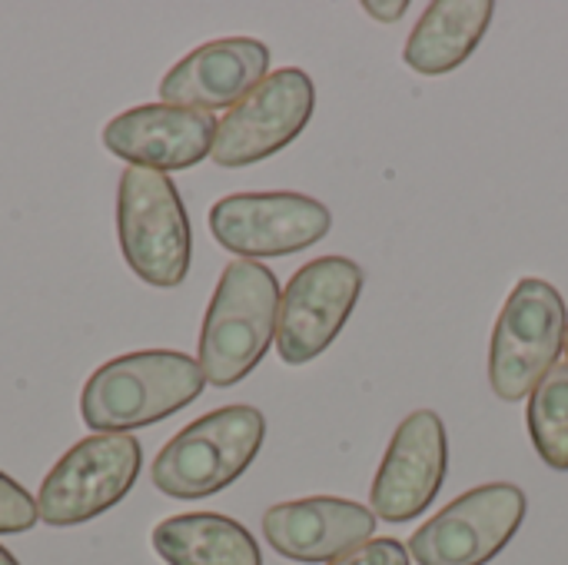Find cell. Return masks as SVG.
Here are the masks:
<instances>
[{"instance_id":"10","label":"cell","mask_w":568,"mask_h":565,"mask_svg":"<svg viewBox=\"0 0 568 565\" xmlns=\"http://www.w3.org/2000/svg\"><path fill=\"white\" fill-rule=\"evenodd\" d=\"M316 110V87L306 70L283 67L250 90L220 123L213 160L220 167H250L290 147Z\"/></svg>"},{"instance_id":"4","label":"cell","mask_w":568,"mask_h":565,"mask_svg":"<svg viewBox=\"0 0 568 565\" xmlns=\"http://www.w3.org/2000/svg\"><path fill=\"white\" fill-rule=\"evenodd\" d=\"M116 236L126 266L143 283L173 290L186 280L193 256L190 216L166 173L123 170L116 186Z\"/></svg>"},{"instance_id":"21","label":"cell","mask_w":568,"mask_h":565,"mask_svg":"<svg viewBox=\"0 0 568 565\" xmlns=\"http://www.w3.org/2000/svg\"><path fill=\"white\" fill-rule=\"evenodd\" d=\"M0 565H20V563H17V559H13V556H10V553L0 546Z\"/></svg>"},{"instance_id":"8","label":"cell","mask_w":568,"mask_h":565,"mask_svg":"<svg viewBox=\"0 0 568 565\" xmlns=\"http://www.w3.org/2000/svg\"><path fill=\"white\" fill-rule=\"evenodd\" d=\"M329 226L333 216L320 200L290 190L233 193L210 210V233L216 243L250 263L310 250Z\"/></svg>"},{"instance_id":"5","label":"cell","mask_w":568,"mask_h":565,"mask_svg":"<svg viewBox=\"0 0 568 565\" xmlns=\"http://www.w3.org/2000/svg\"><path fill=\"white\" fill-rule=\"evenodd\" d=\"M568 313L562 293L539 276H526L509 293L493 346H489V383L499 400L519 403L542 376L559 363L566 346Z\"/></svg>"},{"instance_id":"9","label":"cell","mask_w":568,"mask_h":565,"mask_svg":"<svg viewBox=\"0 0 568 565\" xmlns=\"http://www.w3.org/2000/svg\"><path fill=\"white\" fill-rule=\"evenodd\" d=\"M363 293V270L346 256H323L293 273L280 296L276 350L283 363H313L343 333Z\"/></svg>"},{"instance_id":"22","label":"cell","mask_w":568,"mask_h":565,"mask_svg":"<svg viewBox=\"0 0 568 565\" xmlns=\"http://www.w3.org/2000/svg\"><path fill=\"white\" fill-rule=\"evenodd\" d=\"M566 353H568V330H566Z\"/></svg>"},{"instance_id":"18","label":"cell","mask_w":568,"mask_h":565,"mask_svg":"<svg viewBox=\"0 0 568 565\" xmlns=\"http://www.w3.org/2000/svg\"><path fill=\"white\" fill-rule=\"evenodd\" d=\"M37 519H40V513H37L33 496L17 480L0 473V536L27 533L37 526Z\"/></svg>"},{"instance_id":"17","label":"cell","mask_w":568,"mask_h":565,"mask_svg":"<svg viewBox=\"0 0 568 565\" xmlns=\"http://www.w3.org/2000/svg\"><path fill=\"white\" fill-rule=\"evenodd\" d=\"M529 433L549 470L568 473V363H556L529 393Z\"/></svg>"},{"instance_id":"19","label":"cell","mask_w":568,"mask_h":565,"mask_svg":"<svg viewBox=\"0 0 568 565\" xmlns=\"http://www.w3.org/2000/svg\"><path fill=\"white\" fill-rule=\"evenodd\" d=\"M329 565H409V549L399 539H369Z\"/></svg>"},{"instance_id":"2","label":"cell","mask_w":568,"mask_h":565,"mask_svg":"<svg viewBox=\"0 0 568 565\" xmlns=\"http://www.w3.org/2000/svg\"><path fill=\"white\" fill-rule=\"evenodd\" d=\"M280 283L263 263H226L200 330V370L210 386L246 380L266 356L280 320Z\"/></svg>"},{"instance_id":"20","label":"cell","mask_w":568,"mask_h":565,"mask_svg":"<svg viewBox=\"0 0 568 565\" xmlns=\"http://www.w3.org/2000/svg\"><path fill=\"white\" fill-rule=\"evenodd\" d=\"M363 10H366V13H373L376 20L393 23V20H399V17L409 10V3H406V0H396V3H376V0H366V3H363Z\"/></svg>"},{"instance_id":"6","label":"cell","mask_w":568,"mask_h":565,"mask_svg":"<svg viewBox=\"0 0 568 565\" xmlns=\"http://www.w3.org/2000/svg\"><path fill=\"white\" fill-rule=\"evenodd\" d=\"M143 466V450L130 433H93L60 456L37 493L47 526H83L130 496Z\"/></svg>"},{"instance_id":"15","label":"cell","mask_w":568,"mask_h":565,"mask_svg":"<svg viewBox=\"0 0 568 565\" xmlns=\"http://www.w3.org/2000/svg\"><path fill=\"white\" fill-rule=\"evenodd\" d=\"M493 0H436L413 27L403 60L423 77H443L466 63L493 23Z\"/></svg>"},{"instance_id":"13","label":"cell","mask_w":568,"mask_h":565,"mask_svg":"<svg viewBox=\"0 0 568 565\" xmlns=\"http://www.w3.org/2000/svg\"><path fill=\"white\" fill-rule=\"evenodd\" d=\"M270 47L253 37H223L196 47L176 60L160 80L163 103L186 110H223L236 107L250 90L266 80Z\"/></svg>"},{"instance_id":"7","label":"cell","mask_w":568,"mask_h":565,"mask_svg":"<svg viewBox=\"0 0 568 565\" xmlns=\"http://www.w3.org/2000/svg\"><path fill=\"white\" fill-rule=\"evenodd\" d=\"M526 509L529 503L519 486H479L419 526L409 539V556L419 565L493 563L519 533Z\"/></svg>"},{"instance_id":"11","label":"cell","mask_w":568,"mask_h":565,"mask_svg":"<svg viewBox=\"0 0 568 565\" xmlns=\"http://www.w3.org/2000/svg\"><path fill=\"white\" fill-rule=\"evenodd\" d=\"M449 446L446 426L433 410L406 416L373 480V516L383 523H413L446 483Z\"/></svg>"},{"instance_id":"16","label":"cell","mask_w":568,"mask_h":565,"mask_svg":"<svg viewBox=\"0 0 568 565\" xmlns=\"http://www.w3.org/2000/svg\"><path fill=\"white\" fill-rule=\"evenodd\" d=\"M166 565H263L246 526L220 513H186L163 519L150 536Z\"/></svg>"},{"instance_id":"12","label":"cell","mask_w":568,"mask_h":565,"mask_svg":"<svg viewBox=\"0 0 568 565\" xmlns=\"http://www.w3.org/2000/svg\"><path fill=\"white\" fill-rule=\"evenodd\" d=\"M213 113L186 110L173 103H143L116 113L103 127V147L140 170H190L213 153L216 140Z\"/></svg>"},{"instance_id":"1","label":"cell","mask_w":568,"mask_h":565,"mask_svg":"<svg viewBox=\"0 0 568 565\" xmlns=\"http://www.w3.org/2000/svg\"><path fill=\"white\" fill-rule=\"evenodd\" d=\"M206 376L196 360L176 350H136L103 363L80 393V416L93 433H133L153 426L193 400Z\"/></svg>"},{"instance_id":"14","label":"cell","mask_w":568,"mask_h":565,"mask_svg":"<svg viewBox=\"0 0 568 565\" xmlns=\"http://www.w3.org/2000/svg\"><path fill=\"white\" fill-rule=\"evenodd\" d=\"M373 533H376L373 509L336 496L280 503L263 516L266 543L283 559L293 563H333L349 549L369 543Z\"/></svg>"},{"instance_id":"3","label":"cell","mask_w":568,"mask_h":565,"mask_svg":"<svg viewBox=\"0 0 568 565\" xmlns=\"http://www.w3.org/2000/svg\"><path fill=\"white\" fill-rule=\"evenodd\" d=\"M266 420L253 406H223L183 426L153 460V486L170 500H206L233 486L260 456Z\"/></svg>"}]
</instances>
